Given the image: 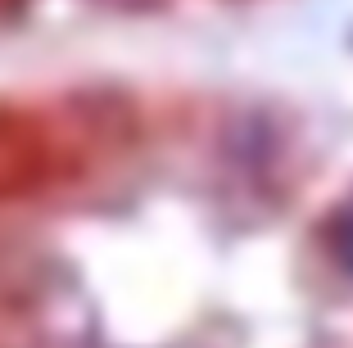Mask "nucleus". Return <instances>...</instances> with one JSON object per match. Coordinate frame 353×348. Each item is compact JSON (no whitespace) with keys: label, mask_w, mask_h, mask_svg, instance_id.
I'll use <instances>...</instances> for the list:
<instances>
[{"label":"nucleus","mask_w":353,"mask_h":348,"mask_svg":"<svg viewBox=\"0 0 353 348\" xmlns=\"http://www.w3.org/2000/svg\"><path fill=\"white\" fill-rule=\"evenodd\" d=\"M326 240H331V254L340 258V263L353 267V199L331 217V231H326Z\"/></svg>","instance_id":"1"}]
</instances>
